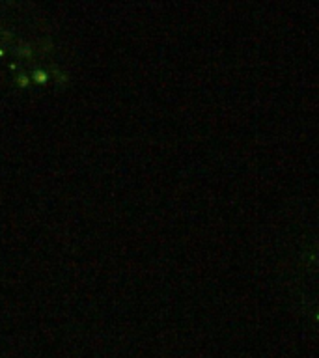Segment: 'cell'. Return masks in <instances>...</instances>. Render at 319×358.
Here are the masks:
<instances>
[{
	"instance_id": "6da1fadb",
	"label": "cell",
	"mask_w": 319,
	"mask_h": 358,
	"mask_svg": "<svg viewBox=\"0 0 319 358\" xmlns=\"http://www.w3.org/2000/svg\"><path fill=\"white\" fill-rule=\"evenodd\" d=\"M297 273V287L302 304L319 319V245L304 254Z\"/></svg>"
}]
</instances>
